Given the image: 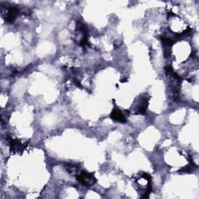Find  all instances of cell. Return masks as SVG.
Instances as JSON below:
<instances>
[{
  "label": "cell",
  "mask_w": 199,
  "mask_h": 199,
  "mask_svg": "<svg viewBox=\"0 0 199 199\" xmlns=\"http://www.w3.org/2000/svg\"><path fill=\"white\" fill-rule=\"evenodd\" d=\"M77 180L82 184L85 185L86 187H91L94 185L97 182V179L93 174H89L86 171H82L76 176Z\"/></svg>",
  "instance_id": "cell-1"
},
{
  "label": "cell",
  "mask_w": 199,
  "mask_h": 199,
  "mask_svg": "<svg viewBox=\"0 0 199 199\" xmlns=\"http://www.w3.org/2000/svg\"><path fill=\"white\" fill-rule=\"evenodd\" d=\"M110 118L113 120L121 123H126L127 121L126 118L123 114V112L118 108H114V110H112L111 114H110Z\"/></svg>",
  "instance_id": "cell-2"
},
{
  "label": "cell",
  "mask_w": 199,
  "mask_h": 199,
  "mask_svg": "<svg viewBox=\"0 0 199 199\" xmlns=\"http://www.w3.org/2000/svg\"><path fill=\"white\" fill-rule=\"evenodd\" d=\"M9 147L12 152L19 153V152H22L25 149V145L17 139H10Z\"/></svg>",
  "instance_id": "cell-3"
},
{
  "label": "cell",
  "mask_w": 199,
  "mask_h": 199,
  "mask_svg": "<svg viewBox=\"0 0 199 199\" xmlns=\"http://www.w3.org/2000/svg\"><path fill=\"white\" fill-rule=\"evenodd\" d=\"M18 13L19 10L16 7H11V8L9 9V10L7 12V14H6L5 19H6V20L7 22H9V23H12L15 20V19L17 18Z\"/></svg>",
  "instance_id": "cell-4"
},
{
  "label": "cell",
  "mask_w": 199,
  "mask_h": 199,
  "mask_svg": "<svg viewBox=\"0 0 199 199\" xmlns=\"http://www.w3.org/2000/svg\"><path fill=\"white\" fill-rule=\"evenodd\" d=\"M148 105H149V100L144 99L142 101V103L139 105V113L141 114H144L147 110Z\"/></svg>",
  "instance_id": "cell-5"
},
{
  "label": "cell",
  "mask_w": 199,
  "mask_h": 199,
  "mask_svg": "<svg viewBox=\"0 0 199 199\" xmlns=\"http://www.w3.org/2000/svg\"><path fill=\"white\" fill-rule=\"evenodd\" d=\"M66 170L68 174H70L71 175H76V176L79 168L77 167L76 166L72 165V164H66Z\"/></svg>",
  "instance_id": "cell-6"
},
{
  "label": "cell",
  "mask_w": 199,
  "mask_h": 199,
  "mask_svg": "<svg viewBox=\"0 0 199 199\" xmlns=\"http://www.w3.org/2000/svg\"><path fill=\"white\" fill-rule=\"evenodd\" d=\"M161 41L163 43V44L166 46H172L174 44V41L173 40H171L170 38H168V37H163V36L161 37Z\"/></svg>",
  "instance_id": "cell-7"
},
{
  "label": "cell",
  "mask_w": 199,
  "mask_h": 199,
  "mask_svg": "<svg viewBox=\"0 0 199 199\" xmlns=\"http://www.w3.org/2000/svg\"><path fill=\"white\" fill-rule=\"evenodd\" d=\"M151 182L149 183V185H148V187L146 189V191H145V194L143 195V198H148L149 197V195H150V193L152 191V185L150 184Z\"/></svg>",
  "instance_id": "cell-8"
},
{
  "label": "cell",
  "mask_w": 199,
  "mask_h": 199,
  "mask_svg": "<svg viewBox=\"0 0 199 199\" xmlns=\"http://www.w3.org/2000/svg\"><path fill=\"white\" fill-rule=\"evenodd\" d=\"M165 72H166V75H172V73H174V69H173L172 66H166L165 67Z\"/></svg>",
  "instance_id": "cell-9"
},
{
  "label": "cell",
  "mask_w": 199,
  "mask_h": 199,
  "mask_svg": "<svg viewBox=\"0 0 199 199\" xmlns=\"http://www.w3.org/2000/svg\"><path fill=\"white\" fill-rule=\"evenodd\" d=\"M75 83H76V85L78 86H79V88H82V87H83V86H82V85H81V84H80V83H79V82L78 80H76V79L75 80Z\"/></svg>",
  "instance_id": "cell-10"
}]
</instances>
